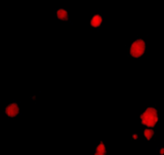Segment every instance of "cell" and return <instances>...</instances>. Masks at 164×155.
<instances>
[{
	"label": "cell",
	"instance_id": "ba28073f",
	"mask_svg": "<svg viewBox=\"0 0 164 155\" xmlns=\"http://www.w3.org/2000/svg\"><path fill=\"white\" fill-rule=\"evenodd\" d=\"M159 154L160 155H164V148H160V149H159Z\"/></svg>",
	"mask_w": 164,
	"mask_h": 155
},
{
	"label": "cell",
	"instance_id": "8992f818",
	"mask_svg": "<svg viewBox=\"0 0 164 155\" xmlns=\"http://www.w3.org/2000/svg\"><path fill=\"white\" fill-rule=\"evenodd\" d=\"M95 155H106V148H105V145L102 141H100V143L98 145V146L96 147Z\"/></svg>",
	"mask_w": 164,
	"mask_h": 155
},
{
	"label": "cell",
	"instance_id": "277c9868",
	"mask_svg": "<svg viewBox=\"0 0 164 155\" xmlns=\"http://www.w3.org/2000/svg\"><path fill=\"white\" fill-rule=\"evenodd\" d=\"M102 23V17L100 15H95L91 18V26L94 28L99 27Z\"/></svg>",
	"mask_w": 164,
	"mask_h": 155
},
{
	"label": "cell",
	"instance_id": "3957f363",
	"mask_svg": "<svg viewBox=\"0 0 164 155\" xmlns=\"http://www.w3.org/2000/svg\"><path fill=\"white\" fill-rule=\"evenodd\" d=\"M5 113L6 115H8L9 117L14 118L20 113V107H18L17 103H12V104L8 105L5 108Z\"/></svg>",
	"mask_w": 164,
	"mask_h": 155
},
{
	"label": "cell",
	"instance_id": "7a4b0ae2",
	"mask_svg": "<svg viewBox=\"0 0 164 155\" xmlns=\"http://www.w3.org/2000/svg\"><path fill=\"white\" fill-rule=\"evenodd\" d=\"M147 44L143 39H136L132 42L129 49V55L133 58H139L146 53Z\"/></svg>",
	"mask_w": 164,
	"mask_h": 155
},
{
	"label": "cell",
	"instance_id": "5b68a950",
	"mask_svg": "<svg viewBox=\"0 0 164 155\" xmlns=\"http://www.w3.org/2000/svg\"><path fill=\"white\" fill-rule=\"evenodd\" d=\"M56 16L60 21H68L69 19V14L68 11L65 9H58L56 11Z\"/></svg>",
	"mask_w": 164,
	"mask_h": 155
},
{
	"label": "cell",
	"instance_id": "52a82bcc",
	"mask_svg": "<svg viewBox=\"0 0 164 155\" xmlns=\"http://www.w3.org/2000/svg\"><path fill=\"white\" fill-rule=\"evenodd\" d=\"M144 136H145V138H146V140L151 141L155 136V131L151 128H147L144 130Z\"/></svg>",
	"mask_w": 164,
	"mask_h": 155
},
{
	"label": "cell",
	"instance_id": "9c48e42d",
	"mask_svg": "<svg viewBox=\"0 0 164 155\" xmlns=\"http://www.w3.org/2000/svg\"><path fill=\"white\" fill-rule=\"evenodd\" d=\"M132 138H133L134 140H137L138 139V135L137 134H133V135H132Z\"/></svg>",
	"mask_w": 164,
	"mask_h": 155
},
{
	"label": "cell",
	"instance_id": "6da1fadb",
	"mask_svg": "<svg viewBox=\"0 0 164 155\" xmlns=\"http://www.w3.org/2000/svg\"><path fill=\"white\" fill-rule=\"evenodd\" d=\"M140 119L142 125L152 129L158 122V112L155 108L149 107L146 109V111L141 113Z\"/></svg>",
	"mask_w": 164,
	"mask_h": 155
}]
</instances>
